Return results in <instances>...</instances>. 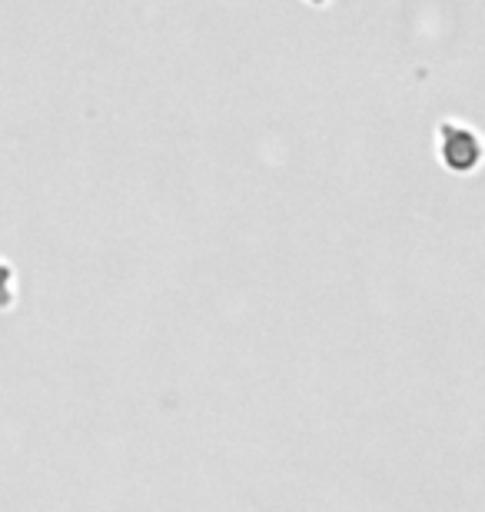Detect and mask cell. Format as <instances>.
Masks as SVG:
<instances>
[{"label":"cell","mask_w":485,"mask_h":512,"mask_svg":"<svg viewBox=\"0 0 485 512\" xmlns=\"http://www.w3.org/2000/svg\"><path fill=\"white\" fill-rule=\"evenodd\" d=\"M14 303H17V270L14 263L0 260V313L14 310Z\"/></svg>","instance_id":"cell-2"},{"label":"cell","mask_w":485,"mask_h":512,"mask_svg":"<svg viewBox=\"0 0 485 512\" xmlns=\"http://www.w3.org/2000/svg\"><path fill=\"white\" fill-rule=\"evenodd\" d=\"M439 157L449 173H472L482 160L479 133L459 124V120H442L439 124Z\"/></svg>","instance_id":"cell-1"}]
</instances>
